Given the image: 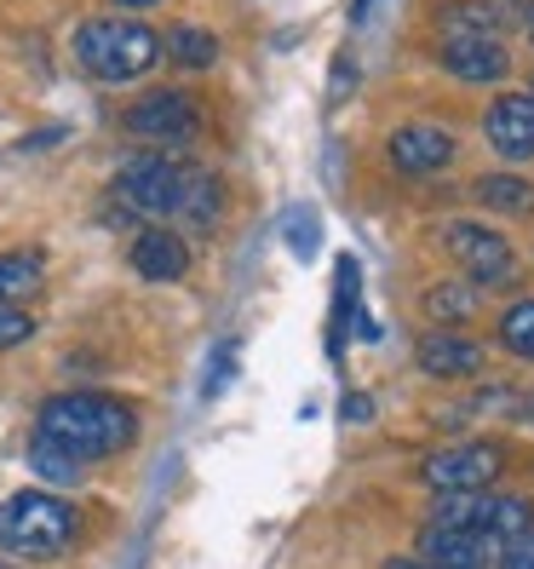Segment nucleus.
<instances>
[{"label": "nucleus", "instance_id": "obj_6", "mask_svg": "<svg viewBox=\"0 0 534 569\" xmlns=\"http://www.w3.org/2000/svg\"><path fill=\"white\" fill-rule=\"evenodd\" d=\"M500 472H506V449L500 443H454L420 460V483L431 495H477V489H494Z\"/></svg>", "mask_w": 534, "mask_h": 569}, {"label": "nucleus", "instance_id": "obj_5", "mask_svg": "<svg viewBox=\"0 0 534 569\" xmlns=\"http://www.w3.org/2000/svg\"><path fill=\"white\" fill-rule=\"evenodd\" d=\"M431 523H437V529H460V535H483L488 547H512V541H523V535H534V500L500 495V489L437 495V500H431Z\"/></svg>", "mask_w": 534, "mask_h": 569}, {"label": "nucleus", "instance_id": "obj_8", "mask_svg": "<svg viewBox=\"0 0 534 569\" xmlns=\"http://www.w3.org/2000/svg\"><path fill=\"white\" fill-rule=\"evenodd\" d=\"M443 242H449V253L465 264V277H472V282L506 288V282L517 277V253H512V242L500 237V230H488V224L460 219V224L443 230Z\"/></svg>", "mask_w": 534, "mask_h": 569}, {"label": "nucleus", "instance_id": "obj_19", "mask_svg": "<svg viewBox=\"0 0 534 569\" xmlns=\"http://www.w3.org/2000/svg\"><path fill=\"white\" fill-rule=\"evenodd\" d=\"M29 466H36V472H41L47 483H75V478H81V460H70L58 443H47L41 431L29 438Z\"/></svg>", "mask_w": 534, "mask_h": 569}, {"label": "nucleus", "instance_id": "obj_4", "mask_svg": "<svg viewBox=\"0 0 534 569\" xmlns=\"http://www.w3.org/2000/svg\"><path fill=\"white\" fill-rule=\"evenodd\" d=\"M75 58L92 81L121 87V81H139V76L155 70L161 36L139 18H92V23L75 29Z\"/></svg>", "mask_w": 534, "mask_h": 569}, {"label": "nucleus", "instance_id": "obj_32", "mask_svg": "<svg viewBox=\"0 0 534 569\" xmlns=\"http://www.w3.org/2000/svg\"><path fill=\"white\" fill-rule=\"evenodd\" d=\"M523 415H528V420H534V397H528V409H523Z\"/></svg>", "mask_w": 534, "mask_h": 569}, {"label": "nucleus", "instance_id": "obj_25", "mask_svg": "<svg viewBox=\"0 0 534 569\" xmlns=\"http://www.w3.org/2000/svg\"><path fill=\"white\" fill-rule=\"evenodd\" d=\"M494 569H534V535H523V541H512L506 552L494 558Z\"/></svg>", "mask_w": 534, "mask_h": 569}, {"label": "nucleus", "instance_id": "obj_1", "mask_svg": "<svg viewBox=\"0 0 534 569\" xmlns=\"http://www.w3.org/2000/svg\"><path fill=\"white\" fill-rule=\"evenodd\" d=\"M121 202L150 219H179L190 230H213L224 213V190L208 167L173 161V156H127L121 161Z\"/></svg>", "mask_w": 534, "mask_h": 569}, {"label": "nucleus", "instance_id": "obj_20", "mask_svg": "<svg viewBox=\"0 0 534 569\" xmlns=\"http://www.w3.org/2000/svg\"><path fill=\"white\" fill-rule=\"evenodd\" d=\"M500 346L523 362H534V299H523V306H512L500 317Z\"/></svg>", "mask_w": 534, "mask_h": 569}, {"label": "nucleus", "instance_id": "obj_9", "mask_svg": "<svg viewBox=\"0 0 534 569\" xmlns=\"http://www.w3.org/2000/svg\"><path fill=\"white\" fill-rule=\"evenodd\" d=\"M437 58L454 81H472V87H488V81H506L512 76V52L500 36H483V29H449L437 41Z\"/></svg>", "mask_w": 534, "mask_h": 569}, {"label": "nucleus", "instance_id": "obj_23", "mask_svg": "<svg viewBox=\"0 0 534 569\" xmlns=\"http://www.w3.org/2000/svg\"><path fill=\"white\" fill-rule=\"evenodd\" d=\"M236 375V340H224L219 346V357H213V368H208V380H202V391L213 397V391H224V380Z\"/></svg>", "mask_w": 534, "mask_h": 569}, {"label": "nucleus", "instance_id": "obj_31", "mask_svg": "<svg viewBox=\"0 0 534 569\" xmlns=\"http://www.w3.org/2000/svg\"><path fill=\"white\" fill-rule=\"evenodd\" d=\"M523 29H528V41H534V12H528V23H523Z\"/></svg>", "mask_w": 534, "mask_h": 569}, {"label": "nucleus", "instance_id": "obj_3", "mask_svg": "<svg viewBox=\"0 0 534 569\" xmlns=\"http://www.w3.org/2000/svg\"><path fill=\"white\" fill-rule=\"evenodd\" d=\"M75 535H81L75 507L47 495V489H23L12 500H0V547H7L12 558H29V563L63 558L75 547Z\"/></svg>", "mask_w": 534, "mask_h": 569}, {"label": "nucleus", "instance_id": "obj_33", "mask_svg": "<svg viewBox=\"0 0 534 569\" xmlns=\"http://www.w3.org/2000/svg\"><path fill=\"white\" fill-rule=\"evenodd\" d=\"M0 569H7V563H0Z\"/></svg>", "mask_w": 534, "mask_h": 569}, {"label": "nucleus", "instance_id": "obj_30", "mask_svg": "<svg viewBox=\"0 0 534 569\" xmlns=\"http://www.w3.org/2000/svg\"><path fill=\"white\" fill-rule=\"evenodd\" d=\"M351 12H356V18H362V12H369V0H351Z\"/></svg>", "mask_w": 534, "mask_h": 569}, {"label": "nucleus", "instance_id": "obj_11", "mask_svg": "<svg viewBox=\"0 0 534 569\" xmlns=\"http://www.w3.org/2000/svg\"><path fill=\"white\" fill-rule=\"evenodd\" d=\"M483 139L506 156V161H528V156H534V92L494 98L488 116H483Z\"/></svg>", "mask_w": 534, "mask_h": 569}, {"label": "nucleus", "instance_id": "obj_24", "mask_svg": "<svg viewBox=\"0 0 534 569\" xmlns=\"http://www.w3.org/2000/svg\"><path fill=\"white\" fill-rule=\"evenodd\" d=\"M356 288H362L356 259H340V277H333V293H340V311H356Z\"/></svg>", "mask_w": 534, "mask_h": 569}, {"label": "nucleus", "instance_id": "obj_12", "mask_svg": "<svg viewBox=\"0 0 534 569\" xmlns=\"http://www.w3.org/2000/svg\"><path fill=\"white\" fill-rule=\"evenodd\" d=\"M132 271H139L144 282H179L190 271L184 237H179V230H167V224L139 230V242H132Z\"/></svg>", "mask_w": 534, "mask_h": 569}, {"label": "nucleus", "instance_id": "obj_28", "mask_svg": "<svg viewBox=\"0 0 534 569\" xmlns=\"http://www.w3.org/2000/svg\"><path fill=\"white\" fill-rule=\"evenodd\" d=\"M115 7H127V12H150V7H161V0H115Z\"/></svg>", "mask_w": 534, "mask_h": 569}, {"label": "nucleus", "instance_id": "obj_14", "mask_svg": "<svg viewBox=\"0 0 534 569\" xmlns=\"http://www.w3.org/2000/svg\"><path fill=\"white\" fill-rule=\"evenodd\" d=\"M420 368L431 380H465V375H477V368H483V346L465 340V333H454V328L425 333V340H420Z\"/></svg>", "mask_w": 534, "mask_h": 569}, {"label": "nucleus", "instance_id": "obj_18", "mask_svg": "<svg viewBox=\"0 0 534 569\" xmlns=\"http://www.w3.org/2000/svg\"><path fill=\"white\" fill-rule=\"evenodd\" d=\"M425 311L443 328H454V322H465L477 311V288L472 282H437V288H425Z\"/></svg>", "mask_w": 534, "mask_h": 569}, {"label": "nucleus", "instance_id": "obj_17", "mask_svg": "<svg viewBox=\"0 0 534 569\" xmlns=\"http://www.w3.org/2000/svg\"><path fill=\"white\" fill-rule=\"evenodd\" d=\"M167 58H173L179 70H213V58H219L213 29H202V23H173V29H167Z\"/></svg>", "mask_w": 534, "mask_h": 569}, {"label": "nucleus", "instance_id": "obj_27", "mask_svg": "<svg viewBox=\"0 0 534 569\" xmlns=\"http://www.w3.org/2000/svg\"><path fill=\"white\" fill-rule=\"evenodd\" d=\"M345 420H351V426H369V420H374V403H369L362 391H351V397H345Z\"/></svg>", "mask_w": 534, "mask_h": 569}, {"label": "nucleus", "instance_id": "obj_13", "mask_svg": "<svg viewBox=\"0 0 534 569\" xmlns=\"http://www.w3.org/2000/svg\"><path fill=\"white\" fill-rule=\"evenodd\" d=\"M420 563H431V569H494V547L483 535H460V529L431 523L420 535Z\"/></svg>", "mask_w": 534, "mask_h": 569}, {"label": "nucleus", "instance_id": "obj_26", "mask_svg": "<svg viewBox=\"0 0 534 569\" xmlns=\"http://www.w3.org/2000/svg\"><path fill=\"white\" fill-rule=\"evenodd\" d=\"M351 87H356V63H351V58L340 52V58H333V87H328V98H333V104H340V98H345Z\"/></svg>", "mask_w": 534, "mask_h": 569}, {"label": "nucleus", "instance_id": "obj_29", "mask_svg": "<svg viewBox=\"0 0 534 569\" xmlns=\"http://www.w3.org/2000/svg\"><path fill=\"white\" fill-rule=\"evenodd\" d=\"M385 569H431V563H420V558H391Z\"/></svg>", "mask_w": 534, "mask_h": 569}, {"label": "nucleus", "instance_id": "obj_2", "mask_svg": "<svg viewBox=\"0 0 534 569\" xmlns=\"http://www.w3.org/2000/svg\"><path fill=\"white\" fill-rule=\"evenodd\" d=\"M36 431L47 443H58L70 460H110L121 455L132 438H139V415H132L127 403H115V397L104 391H63V397H47L41 403V420Z\"/></svg>", "mask_w": 534, "mask_h": 569}, {"label": "nucleus", "instance_id": "obj_22", "mask_svg": "<svg viewBox=\"0 0 534 569\" xmlns=\"http://www.w3.org/2000/svg\"><path fill=\"white\" fill-rule=\"evenodd\" d=\"M29 333H36V317H29V311H18V306H0V351L23 346Z\"/></svg>", "mask_w": 534, "mask_h": 569}, {"label": "nucleus", "instance_id": "obj_15", "mask_svg": "<svg viewBox=\"0 0 534 569\" xmlns=\"http://www.w3.org/2000/svg\"><path fill=\"white\" fill-rule=\"evenodd\" d=\"M472 196H477V208L506 213V219H528V213H534V184L517 179V173H483V179L472 184Z\"/></svg>", "mask_w": 534, "mask_h": 569}, {"label": "nucleus", "instance_id": "obj_7", "mask_svg": "<svg viewBox=\"0 0 534 569\" xmlns=\"http://www.w3.org/2000/svg\"><path fill=\"white\" fill-rule=\"evenodd\" d=\"M121 127L132 132V139H150V144H184V139L202 132V104H195L190 92L161 87V92H144L139 104L121 116Z\"/></svg>", "mask_w": 534, "mask_h": 569}, {"label": "nucleus", "instance_id": "obj_21", "mask_svg": "<svg viewBox=\"0 0 534 569\" xmlns=\"http://www.w3.org/2000/svg\"><path fill=\"white\" fill-rule=\"evenodd\" d=\"M282 237H288V248H293L299 259H311L316 242H322V224H316L311 208H299V213H288V230H282Z\"/></svg>", "mask_w": 534, "mask_h": 569}, {"label": "nucleus", "instance_id": "obj_10", "mask_svg": "<svg viewBox=\"0 0 534 569\" xmlns=\"http://www.w3.org/2000/svg\"><path fill=\"white\" fill-rule=\"evenodd\" d=\"M385 156H391L396 173L431 179V173H443V167L454 161V132H449V127H431V121H409V127L391 132Z\"/></svg>", "mask_w": 534, "mask_h": 569}, {"label": "nucleus", "instance_id": "obj_16", "mask_svg": "<svg viewBox=\"0 0 534 569\" xmlns=\"http://www.w3.org/2000/svg\"><path fill=\"white\" fill-rule=\"evenodd\" d=\"M47 282V264L36 248H18V253H0V306H18Z\"/></svg>", "mask_w": 534, "mask_h": 569}]
</instances>
